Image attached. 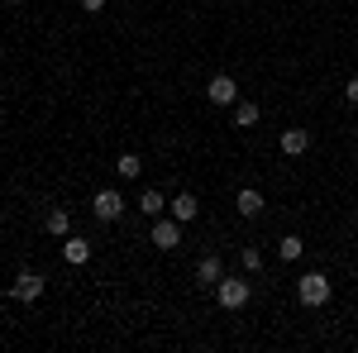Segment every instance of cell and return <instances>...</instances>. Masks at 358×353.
Instances as JSON below:
<instances>
[{"mask_svg": "<svg viewBox=\"0 0 358 353\" xmlns=\"http://www.w3.org/2000/svg\"><path fill=\"white\" fill-rule=\"evenodd\" d=\"M330 291H334V282L325 277V272H301V277H296V301L310 305V310H315V305H325Z\"/></svg>", "mask_w": 358, "mask_h": 353, "instance_id": "cell-1", "label": "cell"}, {"mask_svg": "<svg viewBox=\"0 0 358 353\" xmlns=\"http://www.w3.org/2000/svg\"><path fill=\"white\" fill-rule=\"evenodd\" d=\"M248 296H253V287H248L244 277H220L215 282V301H220L224 310H244Z\"/></svg>", "mask_w": 358, "mask_h": 353, "instance_id": "cell-2", "label": "cell"}, {"mask_svg": "<svg viewBox=\"0 0 358 353\" xmlns=\"http://www.w3.org/2000/svg\"><path fill=\"white\" fill-rule=\"evenodd\" d=\"M91 215H96V219H106V224H110V219H120V215H124V196H120L115 187L96 191V196H91Z\"/></svg>", "mask_w": 358, "mask_h": 353, "instance_id": "cell-3", "label": "cell"}, {"mask_svg": "<svg viewBox=\"0 0 358 353\" xmlns=\"http://www.w3.org/2000/svg\"><path fill=\"white\" fill-rule=\"evenodd\" d=\"M206 96H210V106H234V101H239V82H234L229 72H215V77L206 82Z\"/></svg>", "mask_w": 358, "mask_h": 353, "instance_id": "cell-4", "label": "cell"}, {"mask_svg": "<svg viewBox=\"0 0 358 353\" xmlns=\"http://www.w3.org/2000/svg\"><path fill=\"white\" fill-rule=\"evenodd\" d=\"M43 287H48V282H43V277H38V272H20V277H15V282H10V296L15 301H38L43 296Z\"/></svg>", "mask_w": 358, "mask_h": 353, "instance_id": "cell-5", "label": "cell"}, {"mask_svg": "<svg viewBox=\"0 0 358 353\" xmlns=\"http://www.w3.org/2000/svg\"><path fill=\"white\" fill-rule=\"evenodd\" d=\"M153 244L163 248V253H172V248L182 244V219H153Z\"/></svg>", "mask_w": 358, "mask_h": 353, "instance_id": "cell-6", "label": "cell"}, {"mask_svg": "<svg viewBox=\"0 0 358 353\" xmlns=\"http://www.w3.org/2000/svg\"><path fill=\"white\" fill-rule=\"evenodd\" d=\"M220 277H224V263L215 258V253H206V258L196 263V282H201V287H215Z\"/></svg>", "mask_w": 358, "mask_h": 353, "instance_id": "cell-7", "label": "cell"}, {"mask_svg": "<svg viewBox=\"0 0 358 353\" xmlns=\"http://www.w3.org/2000/svg\"><path fill=\"white\" fill-rule=\"evenodd\" d=\"M167 210H172V219H182V224H187V219L201 215V201H196L192 191H182V196H172V206H167Z\"/></svg>", "mask_w": 358, "mask_h": 353, "instance_id": "cell-8", "label": "cell"}, {"mask_svg": "<svg viewBox=\"0 0 358 353\" xmlns=\"http://www.w3.org/2000/svg\"><path fill=\"white\" fill-rule=\"evenodd\" d=\"M62 258L72 263V268H82V263H91V239H62Z\"/></svg>", "mask_w": 358, "mask_h": 353, "instance_id": "cell-9", "label": "cell"}, {"mask_svg": "<svg viewBox=\"0 0 358 353\" xmlns=\"http://www.w3.org/2000/svg\"><path fill=\"white\" fill-rule=\"evenodd\" d=\"M234 206H239V215H244V219L263 215V191H258V187H244L239 196H234Z\"/></svg>", "mask_w": 358, "mask_h": 353, "instance_id": "cell-10", "label": "cell"}, {"mask_svg": "<svg viewBox=\"0 0 358 353\" xmlns=\"http://www.w3.org/2000/svg\"><path fill=\"white\" fill-rule=\"evenodd\" d=\"M306 148H310V134L306 129H282V153L287 158H301Z\"/></svg>", "mask_w": 358, "mask_h": 353, "instance_id": "cell-11", "label": "cell"}, {"mask_svg": "<svg viewBox=\"0 0 358 353\" xmlns=\"http://www.w3.org/2000/svg\"><path fill=\"white\" fill-rule=\"evenodd\" d=\"M43 229H48V234H53V239H67V234H72V215H67V210H48V215H43Z\"/></svg>", "mask_w": 358, "mask_h": 353, "instance_id": "cell-12", "label": "cell"}, {"mask_svg": "<svg viewBox=\"0 0 358 353\" xmlns=\"http://www.w3.org/2000/svg\"><path fill=\"white\" fill-rule=\"evenodd\" d=\"M263 120V110L253 106V101H234V129H253Z\"/></svg>", "mask_w": 358, "mask_h": 353, "instance_id": "cell-13", "label": "cell"}, {"mask_svg": "<svg viewBox=\"0 0 358 353\" xmlns=\"http://www.w3.org/2000/svg\"><path fill=\"white\" fill-rule=\"evenodd\" d=\"M138 210H143V215H148V219H158V215H163V210H167L163 191H153V187H148V191H143V196H138Z\"/></svg>", "mask_w": 358, "mask_h": 353, "instance_id": "cell-14", "label": "cell"}, {"mask_svg": "<svg viewBox=\"0 0 358 353\" xmlns=\"http://www.w3.org/2000/svg\"><path fill=\"white\" fill-rule=\"evenodd\" d=\"M115 172H120L124 182H134L138 172H143V158H138V153H120V158H115Z\"/></svg>", "mask_w": 358, "mask_h": 353, "instance_id": "cell-15", "label": "cell"}, {"mask_svg": "<svg viewBox=\"0 0 358 353\" xmlns=\"http://www.w3.org/2000/svg\"><path fill=\"white\" fill-rule=\"evenodd\" d=\"M277 253H282V263H296V258H301V253H306L301 234H287V239H282V244H277Z\"/></svg>", "mask_w": 358, "mask_h": 353, "instance_id": "cell-16", "label": "cell"}, {"mask_svg": "<svg viewBox=\"0 0 358 353\" xmlns=\"http://www.w3.org/2000/svg\"><path fill=\"white\" fill-rule=\"evenodd\" d=\"M263 268V253L258 248H244V272H258Z\"/></svg>", "mask_w": 358, "mask_h": 353, "instance_id": "cell-17", "label": "cell"}, {"mask_svg": "<svg viewBox=\"0 0 358 353\" xmlns=\"http://www.w3.org/2000/svg\"><path fill=\"white\" fill-rule=\"evenodd\" d=\"M344 101H349V106H358V77H349V86H344Z\"/></svg>", "mask_w": 358, "mask_h": 353, "instance_id": "cell-18", "label": "cell"}, {"mask_svg": "<svg viewBox=\"0 0 358 353\" xmlns=\"http://www.w3.org/2000/svg\"><path fill=\"white\" fill-rule=\"evenodd\" d=\"M82 10H91V15H96V10H106V0H82Z\"/></svg>", "mask_w": 358, "mask_h": 353, "instance_id": "cell-19", "label": "cell"}, {"mask_svg": "<svg viewBox=\"0 0 358 353\" xmlns=\"http://www.w3.org/2000/svg\"><path fill=\"white\" fill-rule=\"evenodd\" d=\"M5 5H24V0H5Z\"/></svg>", "mask_w": 358, "mask_h": 353, "instance_id": "cell-20", "label": "cell"}]
</instances>
